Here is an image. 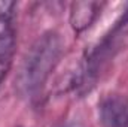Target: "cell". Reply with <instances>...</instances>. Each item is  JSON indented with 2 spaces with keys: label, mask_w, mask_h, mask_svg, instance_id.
Instances as JSON below:
<instances>
[{
  "label": "cell",
  "mask_w": 128,
  "mask_h": 127,
  "mask_svg": "<svg viewBox=\"0 0 128 127\" xmlns=\"http://www.w3.org/2000/svg\"><path fill=\"white\" fill-rule=\"evenodd\" d=\"M63 49L61 37L55 32L43 33L28 48L20 66L15 84L22 97H36L55 69Z\"/></svg>",
  "instance_id": "6da1fadb"
},
{
  "label": "cell",
  "mask_w": 128,
  "mask_h": 127,
  "mask_svg": "<svg viewBox=\"0 0 128 127\" xmlns=\"http://www.w3.org/2000/svg\"><path fill=\"white\" fill-rule=\"evenodd\" d=\"M100 5L97 2H74L70 8V24L76 33L84 32L92 24L98 14Z\"/></svg>",
  "instance_id": "277c9868"
},
{
  "label": "cell",
  "mask_w": 128,
  "mask_h": 127,
  "mask_svg": "<svg viewBox=\"0 0 128 127\" xmlns=\"http://www.w3.org/2000/svg\"><path fill=\"white\" fill-rule=\"evenodd\" d=\"M60 127H80L79 124H74V123H67V124H61Z\"/></svg>",
  "instance_id": "5b68a950"
},
{
  "label": "cell",
  "mask_w": 128,
  "mask_h": 127,
  "mask_svg": "<svg viewBox=\"0 0 128 127\" xmlns=\"http://www.w3.org/2000/svg\"><path fill=\"white\" fill-rule=\"evenodd\" d=\"M15 3L0 2V82L12 63L15 49V30L12 23Z\"/></svg>",
  "instance_id": "7a4b0ae2"
},
{
  "label": "cell",
  "mask_w": 128,
  "mask_h": 127,
  "mask_svg": "<svg viewBox=\"0 0 128 127\" xmlns=\"http://www.w3.org/2000/svg\"><path fill=\"white\" fill-rule=\"evenodd\" d=\"M98 115L103 127H128V97L106 96L98 105Z\"/></svg>",
  "instance_id": "3957f363"
}]
</instances>
